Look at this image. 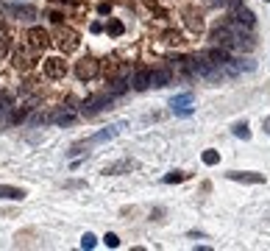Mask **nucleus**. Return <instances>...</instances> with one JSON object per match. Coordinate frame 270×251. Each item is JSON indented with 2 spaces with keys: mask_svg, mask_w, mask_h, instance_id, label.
Wrapping results in <instances>:
<instances>
[{
  "mask_svg": "<svg viewBox=\"0 0 270 251\" xmlns=\"http://www.w3.org/2000/svg\"><path fill=\"white\" fill-rule=\"evenodd\" d=\"M231 131H234V137H240V140H251V128H248V123H237Z\"/></svg>",
  "mask_w": 270,
  "mask_h": 251,
  "instance_id": "412c9836",
  "label": "nucleus"
},
{
  "mask_svg": "<svg viewBox=\"0 0 270 251\" xmlns=\"http://www.w3.org/2000/svg\"><path fill=\"white\" fill-rule=\"evenodd\" d=\"M9 112H12V101L6 92H0V123H9Z\"/></svg>",
  "mask_w": 270,
  "mask_h": 251,
  "instance_id": "6ab92c4d",
  "label": "nucleus"
},
{
  "mask_svg": "<svg viewBox=\"0 0 270 251\" xmlns=\"http://www.w3.org/2000/svg\"><path fill=\"white\" fill-rule=\"evenodd\" d=\"M265 131L270 134V117H265Z\"/></svg>",
  "mask_w": 270,
  "mask_h": 251,
  "instance_id": "c85d7f7f",
  "label": "nucleus"
},
{
  "mask_svg": "<svg viewBox=\"0 0 270 251\" xmlns=\"http://www.w3.org/2000/svg\"><path fill=\"white\" fill-rule=\"evenodd\" d=\"M231 17H234L237 23L245 25L248 31H254V28H256V17H254V12H251L248 6H240V9H234V12H231Z\"/></svg>",
  "mask_w": 270,
  "mask_h": 251,
  "instance_id": "9d476101",
  "label": "nucleus"
},
{
  "mask_svg": "<svg viewBox=\"0 0 270 251\" xmlns=\"http://www.w3.org/2000/svg\"><path fill=\"white\" fill-rule=\"evenodd\" d=\"M98 73H101V62L98 59H81V62H75V76L81 81L98 78Z\"/></svg>",
  "mask_w": 270,
  "mask_h": 251,
  "instance_id": "7ed1b4c3",
  "label": "nucleus"
},
{
  "mask_svg": "<svg viewBox=\"0 0 270 251\" xmlns=\"http://www.w3.org/2000/svg\"><path fill=\"white\" fill-rule=\"evenodd\" d=\"M98 12H101V14H109V12H112V6H109V3H101V6H98Z\"/></svg>",
  "mask_w": 270,
  "mask_h": 251,
  "instance_id": "cd10ccee",
  "label": "nucleus"
},
{
  "mask_svg": "<svg viewBox=\"0 0 270 251\" xmlns=\"http://www.w3.org/2000/svg\"><path fill=\"white\" fill-rule=\"evenodd\" d=\"M17 64H20V67H31V64H34V62H31V53H28V50H20V53H17Z\"/></svg>",
  "mask_w": 270,
  "mask_h": 251,
  "instance_id": "a878e982",
  "label": "nucleus"
},
{
  "mask_svg": "<svg viewBox=\"0 0 270 251\" xmlns=\"http://www.w3.org/2000/svg\"><path fill=\"white\" fill-rule=\"evenodd\" d=\"M112 87H109V92H112L114 98H120V95H125V92L131 90V84H128V78H114V81H109Z\"/></svg>",
  "mask_w": 270,
  "mask_h": 251,
  "instance_id": "f3484780",
  "label": "nucleus"
},
{
  "mask_svg": "<svg viewBox=\"0 0 270 251\" xmlns=\"http://www.w3.org/2000/svg\"><path fill=\"white\" fill-rule=\"evenodd\" d=\"M217 162H220V154H217V151H203V165L212 168V165H217Z\"/></svg>",
  "mask_w": 270,
  "mask_h": 251,
  "instance_id": "5701e85b",
  "label": "nucleus"
},
{
  "mask_svg": "<svg viewBox=\"0 0 270 251\" xmlns=\"http://www.w3.org/2000/svg\"><path fill=\"white\" fill-rule=\"evenodd\" d=\"M206 56L212 59V64H217V67L220 70H225V64H228V62H231V50H225V47H209V50H206ZM225 76V73H223Z\"/></svg>",
  "mask_w": 270,
  "mask_h": 251,
  "instance_id": "1a4fd4ad",
  "label": "nucleus"
},
{
  "mask_svg": "<svg viewBox=\"0 0 270 251\" xmlns=\"http://www.w3.org/2000/svg\"><path fill=\"white\" fill-rule=\"evenodd\" d=\"M59 47H61V50H75V47H78V34H75V31H61V34H59Z\"/></svg>",
  "mask_w": 270,
  "mask_h": 251,
  "instance_id": "ddd939ff",
  "label": "nucleus"
},
{
  "mask_svg": "<svg viewBox=\"0 0 270 251\" xmlns=\"http://www.w3.org/2000/svg\"><path fill=\"white\" fill-rule=\"evenodd\" d=\"M231 182H248V184H265V176L262 173H242V171H231V173H225Z\"/></svg>",
  "mask_w": 270,
  "mask_h": 251,
  "instance_id": "f8f14e48",
  "label": "nucleus"
},
{
  "mask_svg": "<svg viewBox=\"0 0 270 251\" xmlns=\"http://www.w3.org/2000/svg\"><path fill=\"white\" fill-rule=\"evenodd\" d=\"M192 92H181V95H176V98H170V109H173V114H179V117H190L192 114Z\"/></svg>",
  "mask_w": 270,
  "mask_h": 251,
  "instance_id": "423d86ee",
  "label": "nucleus"
},
{
  "mask_svg": "<svg viewBox=\"0 0 270 251\" xmlns=\"http://www.w3.org/2000/svg\"><path fill=\"white\" fill-rule=\"evenodd\" d=\"M42 70H45V78L59 81V78H64V76H67V62H64V59H59V56L45 59V64H42Z\"/></svg>",
  "mask_w": 270,
  "mask_h": 251,
  "instance_id": "39448f33",
  "label": "nucleus"
},
{
  "mask_svg": "<svg viewBox=\"0 0 270 251\" xmlns=\"http://www.w3.org/2000/svg\"><path fill=\"white\" fill-rule=\"evenodd\" d=\"M73 120H75V112H70V109H59V112H53L47 117V123L53 126H70Z\"/></svg>",
  "mask_w": 270,
  "mask_h": 251,
  "instance_id": "4468645a",
  "label": "nucleus"
},
{
  "mask_svg": "<svg viewBox=\"0 0 270 251\" xmlns=\"http://www.w3.org/2000/svg\"><path fill=\"white\" fill-rule=\"evenodd\" d=\"M265 3H270V0H265Z\"/></svg>",
  "mask_w": 270,
  "mask_h": 251,
  "instance_id": "c756f323",
  "label": "nucleus"
},
{
  "mask_svg": "<svg viewBox=\"0 0 270 251\" xmlns=\"http://www.w3.org/2000/svg\"><path fill=\"white\" fill-rule=\"evenodd\" d=\"M0 198H6V201H23V198H25V190H20V187H12V184H0Z\"/></svg>",
  "mask_w": 270,
  "mask_h": 251,
  "instance_id": "2eb2a0df",
  "label": "nucleus"
},
{
  "mask_svg": "<svg viewBox=\"0 0 270 251\" xmlns=\"http://www.w3.org/2000/svg\"><path fill=\"white\" fill-rule=\"evenodd\" d=\"M190 73L192 76H198V78H203V81H209V84H217L220 78H225L223 70L217 67V64H212V59L206 56V53L190 59Z\"/></svg>",
  "mask_w": 270,
  "mask_h": 251,
  "instance_id": "f257e3e1",
  "label": "nucleus"
},
{
  "mask_svg": "<svg viewBox=\"0 0 270 251\" xmlns=\"http://www.w3.org/2000/svg\"><path fill=\"white\" fill-rule=\"evenodd\" d=\"M131 168H134V162L131 159H123V162H114V165H109V168H106V176H117V173H123V171H131Z\"/></svg>",
  "mask_w": 270,
  "mask_h": 251,
  "instance_id": "a211bd4d",
  "label": "nucleus"
},
{
  "mask_svg": "<svg viewBox=\"0 0 270 251\" xmlns=\"http://www.w3.org/2000/svg\"><path fill=\"white\" fill-rule=\"evenodd\" d=\"M187 179V173H181V171H173L165 176V184H176V182H184Z\"/></svg>",
  "mask_w": 270,
  "mask_h": 251,
  "instance_id": "393cba45",
  "label": "nucleus"
},
{
  "mask_svg": "<svg viewBox=\"0 0 270 251\" xmlns=\"http://www.w3.org/2000/svg\"><path fill=\"white\" fill-rule=\"evenodd\" d=\"M112 101H114V95L109 90H106V92H98V95H92V98H87V101H84L81 112L87 114V117H95V114H101L106 106H112Z\"/></svg>",
  "mask_w": 270,
  "mask_h": 251,
  "instance_id": "f03ea898",
  "label": "nucleus"
},
{
  "mask_svg": "<svg viewBox=\"0 0 270 251\" xmlns=\"http://www.w3.org/2000/svg\"><path fill=\"white\" fill-rule=\"evenodd\" d=\"M95 246H98V237H95L92 232H87V235L81 237V249H95Z\"/></svg>",
  "mask_w": 270,
  "mask_h": 251,
  "instance_id": "b1692460",
  "label": "nucleus"
},
{
  "mask_svg": "<svg viewBox=\"0 0 270 251\" xmlns=\"http://www.w3.org/2000/svg\"><path fill=\"white\" fill-rule=\"evenodd\" d=\"M128 84H131V90H136V92H145L148 87H150V70H148V67L134 70V73L128 76Z\"/></svg>",
  "mask_w": 270,
  "mask_h": 251,
  "instance_id": "6e6552de",
  "label": "nucleus"
},
{
  "mask_svg": "<svg viewBox=\"0 0 270 251\" xmlns=\"http://www.w3.org/2000/svg\"><path fill=\"white\" fill-rule=\"evenodd\" d=\"M9 53H12V42H9L6 36H0V62H6Z\"/></svg>",
  "mask_w": 270,
  "mask_h": 251,
  "instance_id": "4be33fe9",
  "label": "nucleus"
},
{
  "mask_svg": "<svg viewBox=\"0 0 270 251\" xmlns=\"http://www.w3.org/2000/svg\"><path fill=\"white\" fill-rule=\"evenodd\" d=\"M103 243H106L109 249H117V246H120V237H117V235H112V232H109V235L103 237Z\"/></svg>",
  "mask_w": 270,
  "mask_h": 251,
  "instance_id": "bb28decb",
  "label": "nucleus"
},
{
  "mask_svg": "<svg viewBox=\"0 0 270 251\" xmlns=\"http://www.w3.org/2000/svg\"><path fill=\"white\" fill-rule=\"evenodd\" d=\"M123 31H125V25L120 20H109V25H106V34L109 36H123Z\"/></svg>",
  "mask_w": 270,
  "mask_h": 251,
  "instance_id": "aec40b11",
  "label": "nucleus"
},
{
  "mask_svg": "<svg viewBox=\"0 0 270 251\" xmlns=\"http://www.w3.org/2000/svg\"><path fill=\"white\" fill-rule=\"evenodd\" d=\"M170 81H173V70L170 67H159V70H150V87H167Z\"/></svg>",
  "mask_w": 270,
  "mask_h": 251,
  "instance_id": "9b49d317",
  "label": "nucleus"
},
{
  "mask_svg": "<svg viewBox=\"0 0 270 251\" xmlns=\"http://www.w3.org/2000/svg\"><path fill=\"white\" fill-rule=\"evenodd\" d=\"M6 12L14 14V17H20V20H34L36 17L34 6H6Z\"/></svg>",
  "mask_w": 270,
  "mask_h": 251,
  "instance_id": "dca6fc26",
  "label": "nucleus"
},
{
  "mask_svg": "<svg viewBox=\"0 0 270 251\" xmlns=\"http://www.w3.org/2000/svg\"><path fill=\"white\" fill-rule=\"evenodd\" d=\"M28 45H31V50H45L47 45H50V34H47L45 28H39V25H34V28H28Z\"/></svg>",
  "mask_w": 270,
  "mask_h": 251,
  "instance_id": "0eeeda50",
  "label": "nucleus"
},
{
  "mask_svg": "<svg viewBox=\"0 0 270 251\" xmlns=\"http://www.w3.org/2000/svg\"><path fill=\"white\" fill-rule=\"evenodd\" d=\"M123 128H125V123H123V120H120V123L106 126V128H101L98 134H92V137L87 140L84 145H101V142H109V140H114L117 134H120V131H123Z\"/></svg>",
  "mask_w": 270,
  "mask_h": 251,
  "instance_id": "20e7f679",
  "label": "nucleus"
}]
</instances>
